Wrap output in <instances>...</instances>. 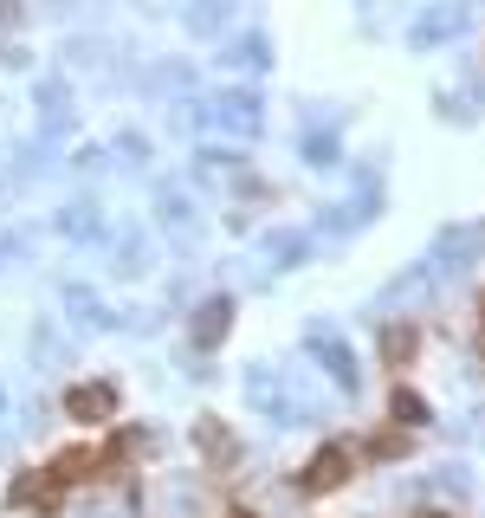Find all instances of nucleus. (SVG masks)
Listing matches in <instances>:
<instances>
[{
    "instance_id": "f257e3e1",
    "label": "nucleus",
    "mask_w": 485,
    "mask_h": 518,
    "mask_svg": "<svg viewBox=\"0 0 485 518\" xmlns=\"http://www.w3.org/2000/svg\"><path fill=\"white\" fill-rule=\"evenodd\" d=\"M343 473H350V447H324V454L311 460V473H304V493H330Z\"/></svg>"
},
{
    "instance_id": "f03ea898",
    "label": "nucleus",
    "mask_w": 485,
    "mask_h": 518,
    "mask_svg": "<svg viewBox=\"0 0 485 518\" xmlns=\"http://www.w3.org/2000/svg\"><path fill=\"white\" fill-rule=\"evenodd\" d=\"M104 408H110V389H78L72 395V415H85V421H97Z\"/></svg>"
}]
</instances>
